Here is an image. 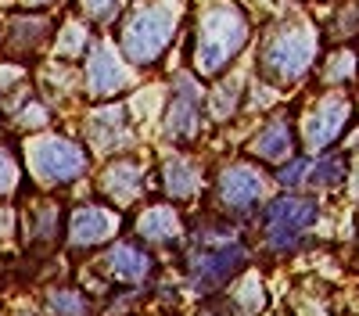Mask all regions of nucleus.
<instances>
[{"instance_id": "5701e85b", "label": "nucleus", "mask_w": 359, "mask_h": 316, "mask_svg": "<svg viewBox=\"0 0 359 316\" xmlns=\"http://www.w3.org/2000/svg\"><path fill=\"white\" fill-rule=\"evenodd\" d=\"M29 4H50V0H29Z\"/></svg>"}, {"instance_id": "f3484780", "label": "nucleus", "mask_w": 359, "mask_h": 316, "mask_svg": "<svg viewBox=\"0 0 359 316\" xmlns=\"http://www.w3.org/2000/svg\"><path fill=\"white\" fill-rule=\"evenodd\" d=\"M165 187H169L172 198L194 194V169H191L184 158H172V162L165 165Z\"/></svg>"}, {"instance_id": "9d476101", "label": "nucleus", "mask_w": 359, "mask_h": 316, "mask_svg": "<svg viewBox=\"0 0 359 316\" xmlns=\"http://www.w3.org/2000/svg\"><path fill=\"white\" fill-rule=\"evenodd\" d=\"M115 230V216L108 209H97V205H83L72 212V241L76 245H97L104 241Z\"/></svg>"}, {"instance_id": "9b49d317", "label": "nucleus", "mask_w": 359, "mask_h": 316, "mask_svg": "<svg viewBox=\"0 0 359 316\" xmlns=\"http://www.w3.org/2000/svg\"><path fill=\"white\" fill-rule=\"evenodd\" d=\"M241 259H245V252H241V248H223V252L205 255L201 263L194 266V280H198V287H201V291H208V287L223 284L237 266H241Z\"/></svg>"}, {"instance_id": "0eeeda50", "label": "nucleus", "mask_w": 359, "mask_h": 316, "mask_svg": "<svg viewBox=\"0 0 359 316\" xmlns=\"http://www.w3.org/2000/svg\"><path fill=\"white\" fill-rule=\"evenodd\" d=\"M345 119H348V104L341 97H327L306 119V144L309 148H327V144L341 133Z\"/></svg>"}, {"instance_id": "f8f14e48", "label": "nucleus", "mask_w": 359, "mask_h": 316, "mask_svg": "<svg viewBox=\"0 0 359 316\" xmlns=\"http://www.w3.org/2000/svg\"><path fill=\"white\" fill-rule=\"evenodd\" d=\"M252 151H255L259 158H266V162H280V158H287V151H291V133H287V126H284V123L266 126V130L255 137Z\"/></svg>"}, {"instance_id": "ddd939ff", "label": "nucleus", "mask_w": 359, "mask_h": 316, "mask_svg": "<svg viewBox=\"0 0 359 316\" xmlns=\"http://www.w3.org/2000/svg\"><path fill=\"white\" fill-rule=\"evenodd\" d=\"M137 191H140V172H137V165H115V169H108L104 172V194L108 198H115V201H133L137 198Z\"/></svg>"}, {"instance_id": "aec40b11", "label": "nucleus", "mask_w": 359, "mask_h": 316, "mask_svg": "<svg viewBox=\"0 0 359 316\" xmlns=\"http://www.w3.org/2000/svg\"><path fill=\"white\" fill-rule=\"evenodd\" d=\"M306 172H309V162H294V165H287V169L280 172L277 180H280L284 187H294V184H302V180H306Z\"/></svg>"}, {"instance_id": "f257e3e1", "label": "nucleus", "mask_w": 359, "mask_h": 316, "mask_svg": "<svg viewBox=\"0 0 359 316\" xmlns=\"http://www.w3.org/2000/svg\"><path fill=\"white\" fill-rule=\"evenodd\" d=\"M245 40H248L245 15L230 4H216L198 25V40H194L198 72H205V76L223 72L230 65V57L245 47Z\"/></svg>"}, {"instance_id": "dca6fc26", "label": "nucleus", "mask_w": 359, "mask_h": 316, "mask_svg": "<svg viewBox=\"0 0 359 316\" xmlns=\"http://www.w3.org/2000/svg\"><path fill=\"white\" fill-rule=\"evenodd\" d=\"M140 234L151 238V241H169L176 234V216L169 209H151L140 219Z\"/></svg>"}, {"instance_id": "6ab92c4d", "label": "nucleus", "mask_w": 359, "mask_h": 316, "mask_svg": "<svg viewBox=\"0 0 359 316\" xmlns=\"http://www.w3.org/2000/svg\"><path fill=\"white\" fill-rule=\"evenodd\" d=\"M345 177V162L341 158H327L313 169V184H338Z\"/></svg>"}, {"instance_id": "4be33fe9", "label": "nucleus", "mask_w": 359, "mask_h": 316, "mask_svg": "<svg viewBox=\"0 0 359 316\" xmlns=\"http://www.w3.org/2000/svg\"><path fill=\"white\" fill-rule=\"evenodd\" d=\"M54 305H57V309H62V312H69V316H76V312L83 309L76 295H57V298H54Z\"/></svg>"}, {"instance_id": "4468645a", "label": "nucleus", "mask_w": 359, "mask_h": 316, "mask_svg": "<svg viewBox=\"0 0 359 316\" xmlns=\"http://www.w3.org/2000/svg\"><path fill=\"white\" fill-rule=\"evenodd\" d=\"M115 130L126 133V111H123V108H111V111L94 115V126H90V133H94L97 144H104V148H115V144H118Z\"/></svg>"}, {"instance_id": "39448f33", "label": "nucleus", "mask_w": 359, "mask_h": 316, "mask_svg": "<svg viewBox=\"0 0 359 316\" xmlns=\"http://www.w3.org/2000/svg\"><path fill=\"white\" fill-rule=\"evenodd\" d=\"M316 223V205L306 198H280L269 205V238L273 245H291L298 230Z\"/></svg>"}, {"instance_id": "412c9836", "label": "nucleus", "mask_w": 359, "mask_h": 316, "mask_svg": "<svg viewBox=\"0 0 359 316\" xmlns=\"http://www.w3.org/2000/svg\"><path fill=\"white\" fill-rule=\"evenodd\" d=\"M15 187V162L0 151V194H8Z\"/></svg>"}, {"instance_id": "f03ea898", "label": "nucleus", "mask_w": 359, "mask_h": 316, "mask_svg": "<svg viewBox=\"0 0 359 316\" xmlns=\"http://www.w3.org/2000/svg\"><path fill=\"white\" fill-rule=\"evenodd\" d=\"M172 40V15L165 8H140L126 18L123 29V50L130 62L151 65L155 57L169 47Z\"/></svg>"}, {"instance_id": "6e6552de", "label": "nucleus", "mask_w": 359, "mask_h": 316, "mask_svg": "<svg viewBox=\"0 0 359 316\" xmlns=\"http://www.w3.org/2000/svg\"><path fill=\"white\" fill-rule=\"evenodd\" d=\"M262 194V180L255 177L252 169L245 165H233L223 172V180H219V198H223V205L230 209H252L255 201Z\"/></svg>"}, {"instance_id": "423d86ee", "label": "nucleus", "mask_w": 359, "mask_h": 316, "mask_svg": "<svg viewBox=\"0 0 359 316\" xmlns=\"http://www.w3.org/2000/svg\"><path fill=\"white\" fill-rule=\"evenodd\" d=\"M86 83H90V94H97V97H111V94H118V90L126 86V69L115 62V54H111L104 43L90 47Z\"/></svg>"}, {"instance_id": "20e7f679", "label": "nucleus", "mask_w": 359, "mask_h": 316, "mask_svg": "<svg viewBox=\"0 0 359 316\" xmlns=\"http://www.w3.org/2000/svg\"><path fill=\"white\" fill-rule=\"evenodd\" d=\"M33 169L47 180H76L86 172V151L72 140H43L33 148Z\"/></svg>"}, {"instance_id": "1a4fd4ad", "label": "nucleus", "mask_w": 359, "mask_h": 316, "mask_svg": "<svg viewBox=\"0 0 359 316\" xmlns=\"http://www.w3.org/2000/svg\"><path fill=\"white\" fill-rule=\"evenodd\" d=\"M50 22L40 15H15L8 25V50L11 54H36L47 40Z\"/></svg>"}, {"instance_id": "2eb2a0df", "label": "nucleus", "mask_w": 359, "mask_h": 316, "mask_svg": "<svg viewBox=\"0 0 359 316\" xmlns=\"http://www.w3.org/2000/svg\"><path fill=\"white\" fill-rule=\"evenodd\" d=\"M111 263H115L118 277H126V280H140V277H147V259H144L133 245H118L115 255H111Z\"/></svg>"}, {"instance_id": "7ed1b4c3", "label": "nucleus", "mask_w": 359, "mask_h": 316, "mask_svg": "<svg viewBox=\"0 0 359 316\" xmlns=\"http://www.w3.org/2000/svg\"><path fill=\"white\" fill-rule=\"evenodd\" d=\"M313 57V36L306 29H284L262 50V69L273 79H298Z\"/></svg>"}, {"instance_id": "a211bd4d", "label": "nucleus", "mask_w": 359, "mask_h": 316, "mask_svg": "<svg viewBox=\"0 0 359 316\" xmlns=\"http://www.w3.org/2000/svg\"><path fill=\"white\" fill-rule=\"evenodd\" d=\"M79 8L94 18L97 25L108 22L111 15H118V8H123V0H79Z\"/></svg>"}]
</instances>
